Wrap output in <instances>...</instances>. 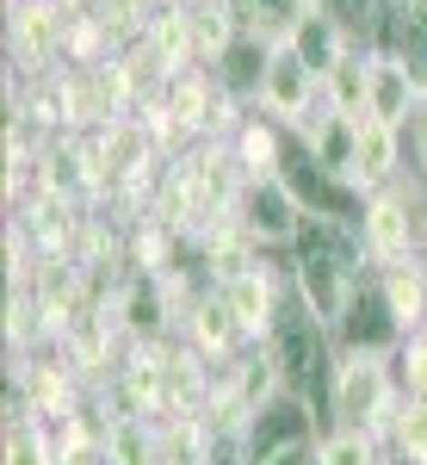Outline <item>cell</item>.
I'll return each instance as SVG.
<instances>
[{"label": "cell", "mask_w": 427, "mask_h": 465, "mask_svg": "<svg viewBox=\"0 0 427 465\" xmlns=\"http://www.w3.org/2000/svg\"><path fill=\"white\" fill-rule=\"evenodd\" d=\"M365 100H372V81H365V44H359L322 74V106L341 118H365Z\"/></svg>", "instance_id": "cell-21"}, {"label": "cell", "mask_w": 427, "mask_h": 465, "mask_svg": "<svg viewBox=\"0 0 427 465\" xmlns=\"http://www.w3.org/2000/svg\"><path fill=\"white\" fill-rule=\"evenodd\" d=\"M422 267H427V249H422Z\"/></svg>", "instance_id": "cell-27"}, {"label": "cell", "mask_w": 427, "mask_h": 465, "mask_svg": "<svg viewBox=\"0 0 427 465\" xmlns=\"http://www.w3.org/2000/svg\"><path fill=\"white\" fill-rule=\"evenodd\" d=\"M409 149H415V168H422V180H427V100L415 106V118H409Z\"/></svg>", "instance_id": "cell-26"}, {"label": "cell", "mask_w": 427, "mask_h": 465, "mask_svg": "<svg viewBox=\"0 0 427 465\" xmlns=\"http://www.w3.org/2000/svg\"><path fill=\"white\" fill-rule=\"evenodd\" d=\"M0 465H63L56 429L37 422L25 410H6V440H0Z\"/></svg>", "instance_id": "cell-17"}, {"label": "cell", "mask_w": 427, "mask_h": 465, "mask_svg": "<svg viewBox=\"0 0 427 465\" xmlns=\"http://www.w3.org/2000/svg\"><path fill=\"white\" fill-rule=\"evenodd\" d=\"M378 292H384V304H391V317L403 335H422L427 329V267H391V273H378Z\"/></svg>", "instance_id": "cell-18"}, {"label": "cell", "mask_w": 427, "mask_h": 465, "mask_svg": "<svg viewBox=\"0 0 427 465\" xmlns=\"http://www.w3.org/2000/svg\"><path fill=\"white\" fill-rule=\"evenodd\" d=\"M180 341H192V348L217 366V360H236L248 348V329L236 322V311H229L223 292H205V298L186 311V322H180Z\"/></svg>", "instance_id": "cell-13"}, {"label": "cell", "mask_w": 427, "mask_h": 465, "mask_svg": "<svg viewBox=\"0 0 427 465\" xmlns=\"http://www.w3.org/2000/svg\"><path fill=\"white\" fill-rule=\"evenodd\" d=\"M112 311H118L124 341H180V311L161 273H131Z\"/></svg>", "instance_id": "cell-8"}, {"label": "cell", "mask_w": 427, "mask_h": 465, "mask_svg": "<svg viewBox=\"0 0 427 465\" xmlns=\"http://www.w3.org/2000/svg\"><path fill=\"white\" fill-rule=\"evenodd\" d=\"M359 242H365V261L378 267V273H391V267H415L427 249V180L396 174L391 186H378V193H365V212H359Z\"/></svg>", "instance_id": "cell-2"}, {"label": "cell", "mask_w": 427, "mask_h": 465, "mask_svg": "<svg viewBox=\"0 0 427 465\" xmlns=\"http://www.w3.org/2000/svg\"><path fill=\"white\" fill-rule=\"evenodd\" d=\"M285 44H291V50H297V56H304V63L316 69V81L335 69V63H341L347 50H359V37L347 32V25H341L335 13H322V6H316V13H310V19H304V25H297L291 37H285Z\"/></svg>", "instance_id": "cell-15"}, {"label": "cell", "mask_w": 427, "mask_h": 465, "mask_svg": "<svg viewBox=\"0 0 427 465\" xmlns=\"http://www.w3.org/2000/svg\"><path fill=\"white\" fill-rule=\"evenodd\" d=\"M316 465H384V440L365 429H335L316 440Z\"/></svg>", "instance_id": "cell-23"}, {"label": "cell", "mask_w": 427, "mask_h": 465, "mask_svg": "<svg viewBox=\"0 0 427 465\" xmlns=\"http://www.w3.org/2000/svg\"><path fill=\"white\" fill-rule=\"evenodd\" d=\"M322 106V81L316 69L291 50V44H273V63H267V81H260V118H273V124H285V131H297L310 112Z\"/></svg>", "instance_id": "cell-7"}, {"label": "cell", "mask_w": 427, "mask_h": 465, "mask_svg": "<svg viewBox=\"0 0 427 465\" xmlns=\"http://www.w3.org/2000/svg\"><path fill=\"white\" fill-rule=\"evenodd\" d=\"M267 63H273V37L260 32H242L223 56L211 63V81L229 94V100H242V106H260V81H267Z\"/></svg>", "instance_id": "cell-14"}, {"label": "cell", "mask_w": 427, "mask_h": 465, "mask_svg": "<svg viewBox=\"0 0 427 465\" xmlns=\"http://www.w3.org/2000/svg\"><path fill=\"white\" fill-rule=\"evenodd\" d=\"M396 366L391 354H372V348H335V379H328V416L335 429H365L378 440H391L396 422Z\"/></svg>", "instance_id": "cell-1"}, {"label": "cell", "mask_w": 427, "mask_h": 465, "mask_svg": "<svg viewBox=\"0 0 427 465\" xmlns=\"http://www.w3.org/2000/svg\"><path fill=\"white\" fill-rule=\"evenodd\" d=\"M403 174V131L391 124H359V168H354V186L359 193H378V186H391Z\"/></svg>", "instance_id": "cell-16"}, {"label": "cell", "mask_w": 427, "mask_h": 465, "mask_svg": "<svg viewBox=\"0 0 427 465\" xmlns=\"http://www.w3.org/2000/svg\"><path fill=\"white\" fill-rule=\"evenodd\" d=\"M236 13H242V32H260V37H273V44H285L316 13V0H236Z\"/></svg>", "instance_id": "cell-22"}, {"label": "cell", "mask_w": 427, "mask_h": 465, "mask_svg": "<svg viewBox=\"0 0 427 465\" xmlns=\"http://www.w3.org/2000/svg\"><path fill=\"white\" fill-rule=\"evenodd\" d=\"M359 286H365V273L347 267V261H335V254H322V249L291 254V292H297V304H304L328 335L341 329V317H347V304H354Z\"/></svg>", "instance_id": "cell-6"}, {"label": "cell", "mask_w": 427, "mask_h": 465, "mask_svg": "<svg viewBox=\"0 0 427 465\" xmlns=\"http://www.w3.org/2000/svg\"><path fill=\"white\" fill-rule=\"evenodd\" d=\"M391 453H403L409 465H427V403L422 397H403L396 403V422H391Z\"/></svg>", "instance_id": "cell-24"}, {"label": "cell", "mask_w": 427, "mask_h": 465, "mask_svg": "<svg viewBox=\"0 0 427 465\" xmlns=\"http://www.w3.org/2000/svg\"><path fill=\"white\" fill-rule=\"evenodd\" d=\"M106 465H161V422L155 416H112Z\"/></svg>", "instance_id": "cell-19"}, {"label": "cell", "mask_w": 427, "mask_h": 465, "mask_svg": "<svg viewBox=\"0 0 427 465\" xmlns=\"http://www.w3.org/2000/svg\"><path fill=\"white\" fill-rule=\"evenodd\" d=\"M304 199L285 186V174H267V180H248V193H242V205H236V230L248 236L254 249H297V236H304Z\"/></svg>", "instance_id": "cell-5"}, {"label": "cell", "mask_w": 427, "mask_h": 465, "mask_svg": "<svg viewBox=\"0 0 427 465\" xmlns=\"http://www.w3.org/2000/svg\"><path fill=\"white\" fill-rule=\"evenodd\" d=\"M236 155H242V168H248V180L285 174V124H273V118H260V112H248V124L236 131Z\"/></svg>", "instance_id": "cell-20"}, {"label": "cell", "mask_w": 427, "mask_h": 465, "mask_svg": "<svg viewBox=\"0 0 427 465\" xmlns=\"http://www.w3.org/2000/svg\"><path fill=\"white\" fill-rule=\"evenodd\" d=\"M365 81H372L365 118H372V124H391V131H409V118H415V106H422L427 94L415 87V74L403 69V56L384 50V44H372V50H365Z\"/></svg>", "instance_id": "cell-10"}, {"label": "cell", "mask_w": 427, "mask_h": 465, "mask_svg": "<svg viewBox=\"0 0 427 465\" xmlns=\"http://www.w3.org/2000/svg\"><path fill=\"white\" fill-rule=\"evenodd\" d=\"M69 19L63 0H6V69L25 81L69 69Z\"/></svg>", "instance_id": "cell-3"}, {"label": "cell", "mask_w": 427, "mask_h": 465, "mask_svg": "<svg viewBox=\"0 0 427 465\" xmlns=\"http://www.w3.org/2000/svg\"><path fill=\"white\" fill-rule=\"evenodd\" d=\"M359 124H365V118H341V112L316 106L304 124H297V143H304V155L316 162L322 174L354 180V168H359Z\"/></svg>", "instance_id": "cell-11"}, {"label": "cell", "mask_w": 427, "mask_h": 465, "mask_svg": "<svg viewBox=\"0 0 427 465\" xmlns=\"http://www.w3.org/2000/svg\"><path fill=\"white\" fill-rule=\"evenodd\" d=\"M267 348L279 354L285 385H291L297 397H310V403H316V391H328V379H335V354H328V348H335V335H328V329L297 304V292H285Z\"/></svg>", "instance_id": "cell-4"}, {"label": "cell", "mask_w": 427, "mask_h": 465, "mask_svg": "<svg viewBox=\"0 0 427 465\" xmlns=\"http://www.w3.org/2000/svg\"><path fill=\"white\" fill-rule=\"evenodd\" d=\"M335 341H341V348H372V354H396V348L409 341V335L396 329L384 292H378V273L354 292V304H347V317H341V329H335Z\"/></svg>", "instance_id": "cell-12"}, {"label": "cell", "mask_w": 427, "mask_h": 465, "mask_svg": "<svg viewBox=\"0 0 427 465\" xmlns=\"http://www.w3.org/2000/svg\"><path fill=\"white\" fill-rule=\"evenodd\" d=\"M223 298H229V311H236V322L248 329V341H267L273 335V317H279L285 292H291V267H273L267 254L254 261L248 273H236L229 286H217Z\"/></svg>", "instance_id": "cell-9"}, {"label": "cell", "mask_w": 427, "mask_h": 465, "mask_svg": "<svg viewBox=\"0 0 427 465\" xmlns=\"http://www.w3.org/2000/svg\"><path fill=\"white\" fill-rule=\"evenodd\" d=\"M205 429H211V422H205ZM205 465H254L248 429H211V440H205Z\"/></svg>", "instance_id": "cell-25"}]
</instances>
